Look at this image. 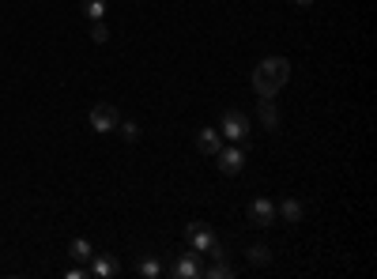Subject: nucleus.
Returning <instances> with one entry per match:
<instances>
[{
  "label": "nucleus",
  "mask_w": 377,
  "mask_h": 279,
  "mask_svg": "<svg viewBox=\"0 0 377 279\" xmlns=\"http://www.w3.org/2000/svg\"><path fill=\"white\" fill-rule=\"evenodd\" d=\"M291 80V61L287 57H264L257 69H253V91L261 98H275Z\"/></svg>",
  "instance_id": "f257e3e1"
},
{
  "label": "nucleus",
  "mask_w": 377,
  "mask_h": 279,
  "mask_svg": "<svg viewBox=\"0 0 377 279\" xmlns=\"http://www.w3.org/2000/svg\"><path fill=\"white\" fill-rule=\"evenodd\" d=\"M219 132H223V140H230V143H246L249 140V117L241 114V109H227L223 121H219Z\"/></svg>",
  "instance_id": "f03ea898"
},
{
  "label": "nucleus",
  "mask_w": 377,
  "mask_h": 279,
  "mask_svg": "<svg viewBox=\"0 0 377 279\" xmlns=\"http://www.w3.org/2000/svg\"><path fill=\"white\" fill-rule=\"evenodd\" d=\"M185 242L193 245L196 253H212L219 238L212 234V227H208V222H188V230H185Z\"/></svg>",
  "instance_id": "7ed1b4c3"
},
{
  "label": "nucleus",
  "mask_w": 377,
  "mask_h": 279,
  "mask_svg": "<svg viewBox=\"0 0 377 279\" xmlns=\"http://www.w3.org/2000/svg\"><path fill=\"white\" fill-rule=\"evenodd\" d=\"M117 121H121V114H117L114 102H98V106H91V129H95V132H114Z\"/></svg>",
  "instance_id": "20e7f679"
},
{
  "label": "nucleus",
  "mask_w": 377,
  "mask_h": 279,
  "mask_svg": "<svg viewBox=\"0 0 377 279\" xmlns=\"http://www.w3.org/2000/svg\"><path fill=\"white\" fill-rule=\"evenodd\" d=\"M170 272H174V279H201L204 275V264H201V256H196V249H193V253L177 256Z\"/></svg>",
  "instance_id": "39448f33"
},
{
  "label": "nucleus",
  "mask_w": 377,
  "mask_h": 279,
  "mask_svg": "<svg viewBox=\"0 0 377 279\" xmlns=\"http://www.w3.org/2000/svg\"><path fill=\"white\" fill-rule=\"evenodd\" d=\"M215 159H219V170L234 177V174H241V166H246V151H241L238 143H230V148H219Z\"/></svg>",
  "instance_id": "423d86ee"
},
{
  "label": "nucleus",
  "mask_w": 377,
  "mask_h": 279,
  "mask_svg": "<svg viewBox=\"0 0 377 279\" xmlns=\"http://www.w3.org/2000/svg\"><path fill=\"white\" fill-rule=\"evenodd\" d=\"M249 222H253V227H272V222H275V204L268 196L249 200Z\"/></svg>",
  "instance_id": "0eeeda50"
},
{
  "label": "nucleus",
  "mask_w": 377,
  "mask_h": 279,
  "mask_svg": "<svg viewBox=\"0 0 377 279\" xmlns=\"http://www.w3.org/2000/svg\"><path fill=\"white\" fill-rule=\"evenodd\" d=\"M196 148H201L204 155H219V148H223V132L219 129H201L196 132Z\"/></svg>",
  "instance_id": "6e6552de"
},
{
  "label": "nucleus",
  "mask_w": 377,
  "mask_h": 279,
  "mask_svg": "<svg viewBox=\"0 0 377 279\" xmlns=\"http://www.w3.org/2000/svg\"><path fill=\"white\" fill-rule=\"evenodd\" d=\"M91 275L95 279L117 275V261H114V256H106V253H91Z\"/></svg>",
  "instance_id": "1a4fd4ad"
},
{
  "label": "nucleus",
  "mask_w": 377,
  "mask_h": 279,
  "mask_svg": "<svg viewBox=\"0 0 377 279\" xmlns=\"http://www.w3.org/2000/svg\"><path fill=\"white\" fill-rule=\"evenodd\" d=\"M275 219H283V222H298V219H302V204H298L294 196L280 200V204H275Z\"/></svg>",
  "instance_id": "9d476101"
},
{
  "label": "nucleus",
  "mask_w": 377,
  "mask_h": 279,
  "mask_svg": "<svg viewBox=\"0 0 377 279\" xmlns=\"http://www.w3.org/2000/svg\"><path fill=\"white\" fill-rule=\"evenodd\" d=\"M136 272H140L143 279H159V275L166 272V268H162V261H159V256H143V261L136 264Z\"/></svg>",
  "instance_id": "9b49d317"
},
{
  "label": "nucleus",
  "mask_w": 377,
  "mask_h": 279,
  "mask_svg": "<svg viewBox=\"0 0 377 279\" xmlns=\"http://www.w3.org/2000/svg\"><path fill=\"white\" fill-rule=\"evenodd\" d=\"M212 261H215L212 268H204L208 279H230V275H234V268L227 264V256H212Z\"/></svg>",
  "instance_id": "f8f14e48"
},
{
  "label": "nucleus",
  "mask_w": 377,
  "mask_h": 279,
  "mask_svg": "<svg viewBox=\"0 0 377 279\" xmlns=\"http://www.w3.org/2000/svg\"><path fill=\"white\" fill-rule=\"evenodd\" d=\"M261 121H264V129H268V132L280 129V114H275L272 98H264V102H261Z\"/></svg>",
  "instance_id": "ddd939ff"
},
{
  "label": "nucleus",
  "mask_w": 377,
  "mask_h": 279,
  "mask_svg": "<svg viewBox=\"0 0 377 279\" xmlns=\"http://www.w3.org/2000/svg\"><path fill=\"white\" fill-rule=\"evenodd\" d=\"M91 242H87V238H76L72 245H68V256H76V261H80V264H87V261H91Z\"/></svg>",
  "instance_id": "4468645a"
},
{
  "label": "nucleus",
  "mask_w": 377,
  "mask_h": 279,
  "mask_svg": "<svg viewBox=\"0 0 377 279\" xmlns=\"http://www.w3.org/2000/svg\"><path fill=\"white\" fill-rule=\"evenodd\" d=\"M83 16L91 19V23H98V19L106 16V0H83Z\"/></svg>",
  "instance_id": "2eb2a0df"
},
{
  "label": "nucleus",
  "mask_w": 377,
  "mask_h": 279,
  "mask_svg": "<svg viewBox=\"0 0 377 279\" xmlns=\"http://www.w3.org/2000/svg\"><path fill=\"white\" fill-rule=\"evenodd\" d=\"M117 132H121V136H125L128 143L140 140V125H136V121H117Z\"/></svg>",
  "instance_id": "dca6fc26"
},
{
  "label": "nucleus",
  "mask_w": 377,
  "mask_h": 279,
  "mask_svg": "<svg viewBox=\"0 0 377 279\" xmlns=\"http://www.w3.org/2000/svg\"><path fill=\"white\" fill-rule=\"evenodd\" d=\"M268 261H272V253L264 249V245H249V264L261 268V264H268Z\"/></svg>",
  "instance_id": "f3484780"
},
{
  "label": "nucleus",
  "mask_w": 377,
  "mask_h": 279,
  "mask_svg": "<svg viewBox=\"0 0 377 279\" xmlns=\"http://www.w3.org/2000/svg\"><path fill=\"white\" fill-rule=\"evenodd\" d=\"M91 38L98 42V46H102V42H109V27L102 23V19H98V23H91Z\"/></svg>",
  "instance_id": "a211bd4d"
},
{
  "label": "nucleus",
  "mask_w": 377,
  "mask_h": 279,
  "mask_svg": "<svg viewBox=\"0 0 377 279\" xmlns=\"http://www.w3.org/2000/svg\"><path fill=\"white\" fill-rule=\"evenodd\" d=\"M294 4H302V8H309V4H317V0H294Z\"/></svg>",
  "instance_id": "6ab92c4d"
}]
</instances>
